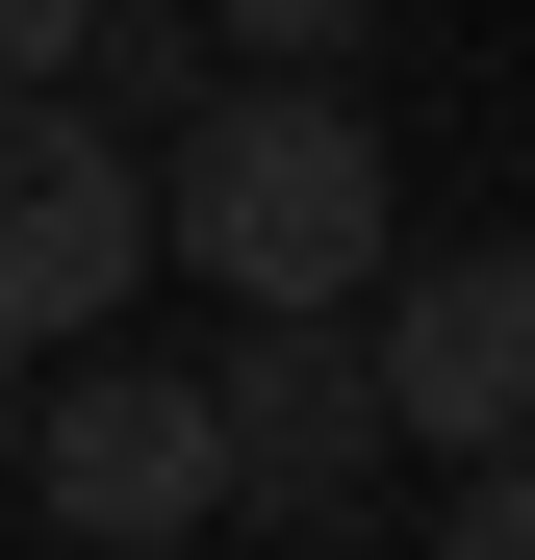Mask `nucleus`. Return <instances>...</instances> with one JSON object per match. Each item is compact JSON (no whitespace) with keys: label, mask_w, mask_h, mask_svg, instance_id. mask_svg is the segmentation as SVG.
I'll return each instance as SVG.
<instances>
[{"label":"nucleus","mask_w":535,"mask_h":560,"mask_svg":"<svg viewBox=\"0 0 535 560\" xmlns=\"http://www.w3.org/2000/svg\"><path fill=\"white\" fill-rule=\"evenodd\" d=\"M153 255H205V306H383L408 178H383V128H357L332 77H230V103H178V153H153Z\"/></svg>","instance_id":"1"},{"label":"nucleus","mask_w":535,"mask_h":560,"mask_svg":"<svg viewBox=\"0 0 535 560\" xmlns=\"http://www.w3.org/2000/svg\"><path fill=\"white\" fill-rule=\"evenodd\" d=\"M128 280H153V153L77 77H0V331L77 357V331H128Z\"/></svg>","instance_id":"2"},{"label":"nucleus","mask_w":535,"mask_h":560,"mask_svg":"<svg viewBox=\"0 0 535 560\" xmlns=\"http://www.w3.org/2000/svg\"><path fill=\"white\" fill-rule=\"evenodd\" d=\"M26 510H51L77 560L205 535V510H230V408H205V357H103V331H77V383H26Z\"/></svg>","instance_id":"3"},{"label":"nucleus","mask_w":535,"mask_h":560,"mask_svg":"<svg viewBox=\"0 0 535 560\" xmlns=\"http://www.w3.org/2000/svg\"><path fill=\"white\" fill-rule=\"evenodd\" d=\"M205 408H230V510H357V485L408 458V408H383V331H357V306H230Z\"/></svg>","instance_id":"4"},{"label":"nucleus","mask_w":535,"mask_h":560,"mask_svg":"<svg viewBox=\"0 0 535 560\" xmlns=\"http://www.w3.org/2000/svg\"><path fill=\"white\" fill-rule=\"evenodd\" d=\"M357 331H383L408 458H535V255H408Z\"/></svg>","instance_id":"5"},{"label":"nucleus","mask_w":535,"mask_h":560,"mask_svg":"<svg viewBox=\"0 0 535 560\" xmlns=\"http://www.w3.org/2000/svg\"><path fill=\"white\" fill-rule=\"evenodd\" d=\"M77 103H103V128H178V103H205V26H178V0H103V26H77Z\"/></svg>","instance_id":"6"},{"label":"nucleus","mask_w":535,"mask_h":560,"mask_svg":"<svg viewBox=\"0 0 535 560\" xmlns=\"http://www.w3.org/2000/svg\"><path fill=\"white\" fill-rule=\"evenodd\" d=\"M205 26H230V51H255V77H332V51H357V26H383V0H205Z\"/></svg>","instance_id":"7"},{"label":"nucleus","mask_w":535,"mask_h":560,"mask_svg":"<svg viewBox=\"0 0 535 560\" xmlns=\"http://www.w3.org/2000/svg\"><path fill=\"white\" fill-rule=\"evenodd\" d=\"M433 560H535V458H460V510H433Z\"/></svg>","instance_id":"8"},{"label":"nucleus","mask_w":535,"mask_h":560,"mask_svg":"<svg viewBox=\"0 0 535 560\" xmlns=\"http://www.w3.org/2000/svg\"><path fill=\"white\" fill-rule=\"evenodd\" d=\"M77 26H103V0H0V77H77Z\"/></svg>","instance_id":"9"},{"label":"nucleus","mask_w":535,"mask_h":560,"mask_svg":"<svg viewBox=\"0 0 535 560\" xmlns=\"http://www.w3.org/2000/svg\"><path fill=\"white\" fill-rule=\"evenodd\" d=\"M0 458H26V331H0Z\"/></svg>","instance_id":"10"},{"label":"nucleus","mask_w":535,"mask_h":560,"mask_svg":"<svg viewBox=\"0 0 535 560\" xmlns=\"http://www.w3.org/2000/svg\"><path fill=\"white\" fill-rule=\"evenodd\" d=\"M128 560H178V535H128Z\"/></svg>","instance_id":"11"}]
</instances>
